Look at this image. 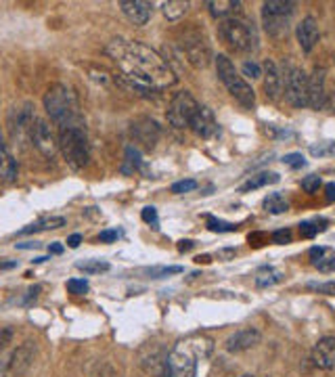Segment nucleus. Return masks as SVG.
Returning a JSON list of instances; mask_svg holds the SVG:
<instances>
[{
    "label": "nucleus",
    "mask_w": 335,
    "mask_h": 377,
    "mask_svg": "<svg viewBox=\"0 0 335 377\" xmlns=\"http://www.w3.org/2000/svg\"><path fill=\"white\" fill-rule=\"evenodd\" d=\"M216 71H218V78L222 80V84L233 94V99L241 107L251 109V107L256 105V94H254V90H251V86L243 80V76H239L237 67L233 65V61L226 55H218L216 57Z\"/></svg>",
    "instance_id": "423d86ee"
},
{
    "label": "nucleus",
    "mask_w": 335,
    "mask_h": 377,
    "mask_svg": "<svg viewBox=\"0 0 335 377\" xmlns=\"http://www.w3.org/2000/svg\"><path fill=\"white\" fill-rule=\"evenodd\" d=\"M197 262H199V264H201V262L208 264V262H210V256H197Z\"/></svg>",
    "instance_id": "5fc2aeb1"
},
{
    "label": "nucleus",
    "mask_w": 335,
    "mask_h": 377,
    "mask_svg": "<svg viewBox=\"0 0 335 377\" xmlns=\"http://www.w3.org/2000/svg\"><path fill=\"white\" fill-rule=\"evenodd\" d=\"M264 210L273 216H279V214H285L289 210V202L281 195V193H271L266 200H264Z\"/></svg>",
    "instance_id": "cd10ccee"
},
{
    "label": "nucleus",
    "mask_w": 335,
    "mask_h": 377,
    "mask_svg": "<svg viewBox=\"0 0 335 377\" xmlns=\"http://www.w3.org/2000/svg\"><path fill=\"white\" fill-rule=\"evenodd\" d=\"M189 128H191L199 139H212V137H216V132H218V122H216V118H214V114H212L210 107L199 105V109H197V114L193 116Z\"/></svg>",
    "instance_id": "4468645a"
},
{
    "label": "nucleus",
    "mask_w": 335,
    "mask_h": 377,
    "mask_svg": "<svg viewBox=\"0 0 335 377\" xmlns=\"http://www.w3.org/2000/svg\"><path fill=\"white\" fill-rule=\"evenodd\" d=\"M275 182H279V174H275V172H262V174L251 176L247 182H243V184H241V193L256 191V188H260V186L275 184Z\"/></svg>",
    "instance_id": "393cba45"
},
{
    "label": "nucleus",
    "mask_w": 335,
    "mask_h": 377,
    "mask_svg": "<svg viewBox=\"0 0 335 377\" xmlns=\"http://www.w3.org/2000/svg\"><path fill=\"white\" fill-rule=\"evenodd\" d=\"M325 200H327V204L335 202V182H327L325 184Z\"/></svg>",
    "instance_id": "c03bdc74"
},
{
    "label": "nucleus",
    "mask_w": 335,
    "mask_h": 377,
    "mask_svg": "<svg viewBox=\"0 0 335 377\" xmlns=\"http://www.w3.org/2000/svg\"><path fill=\"white\" fill-rule=\"evenodd\" d=\"M80 243H82V235H78V233H73V235L67 239V245H69V247H78Z\"/></svg>",
    "instance_id": "09e8293b"
},
{
    "label": "nucleus",
    "mask_w": 335,
    "mask_h": 377,
    "mask_svg": "<svg viewBox=\"0 0 335 377\" xmlns=\"http://www.w3.org/2000/svg\"><path fill=\"white\" fill-rule=\"evenodd\" d=\"M283 164L289 166V168H293V170H298V168H302L306 164V159H304L302 153H289V155L283 157Z\"/></svg>",
    "instance_id": "e433bc0d"
},
{
    "label": "nucleus",
    "mask_w": 335,
    "mask_h": 377,
    "mask_svg": "<svg viewBox=\"0 0 335 377\" xmlns=\"http://www.w3.org/2000/svg\"><path fill=\"white\" fill-rule=\"evenodd\" d=\"M310 290H316L318 294H327V296H335V283H310Z\"/></svg>",
    "instance_id": "58836bf2"
},
{
    "label": "nucleus",
    "mask_w": 335,
    "mask_h": 377,
    "mask_svg": "<svg viewBox=\"0 0 335 377\" xmlns=\"http://www.w3.org/2000/svg\"><path fill=\"white\" fill-rule=\"evenodd\" d=\"M59 149L65 157V161L73 170H82L91 161V145H89V134L84 124L80 126H69L59 130Z\"/></svg>",
    "instance_id": "39448f33"
},
{
    "label": "nucleus",
    "mask_w": 335,
    "mask_h": 377,
    "mask_svg": "<svg viewBox=\"0 0 335 377\" xmlns=\"http://www.w3.org/2000/svg\"><path fill=\"white\" fill-rule=\"evenodd\" d=\"M293 3L289 0H269L262 7V17H264V28L271 36L283 38L289 32L291 15H293Z\"/></svg>",
    "instance_id": "0eeeda50"
},
{
    "label": "nucleus",
    "mask_w": 335,
    "mask_h": 377,
    "mask_svg": "<svg viewBox=\"0 0 335 377\" xmlns=\"http://www.w3.org/2000/svg\"><path fill=\"white\" fill-rule=\"evenodd\" d=\"M34 352H36V348L32 346V342H26L24 346L13 350L11 356H9V373L11 375H21L32 365Z\"/></svg>",
    "instance_id": "6ab92c4d"
},
{
    "label": "nucleus",
    "mask_w": 335,
    "mask_h": 377,
    "mask_svg": "<svg viewBox=\"0 0 335 377\" xmlns=\"http://www.w3.org/2000/svg\"><path fill=\"white\" fill-rule=\"evenodd\" d=\"M312 362L314 367L323 369V371H331L335 367V337L327 335L320 337L314 348H312Z\"/></svg>",
    "instance_id": "ddd939ff"
},
{
    "label": "nucleus",
    "mask_w": 335,
    "mask_h": 377,
    "mask_svg": "<svg viewBox=\"0 0 335 377\" xmlns=\"http://www.w3.org/2000/svg\"><path fill=\"white\" fill-rule=\"evenodd\" d=\"M279 281H283V272L277 270L275 266H262L256 272V286L258 288H273Z\"/></svg>",
    "instance_id": "bb28decb"
},
{
    "label": "nucleus",
    "mask_w": 335,
    "mask_h": 377,
    "mask_svg": "<svg viewBox=\"0 0 335 377\" xmlns=\"http://www.w3.org/2000/svg\"><path fill=\"white\" fill-rule=\"evenodd\" d=\"M63 252V245L61 243H53V245H48V254H61Z\"/></svg>",
    "instance_id": "603ef678"
},
{
    "label": "nucleus",
    "mask_w": 335,
    "mask_h": 377,
    "mask_svg": "<svg viewBox=\"0 0 335 377\" xmlns=\"http://www.w3.org/2000/svg\"><path fill=\"white\" fill-rule=\"evenodd\" d=\"M296 36H298V42H300V49L304 53H310L316 44H318V38H320V30H318V24L314 17H304L296 30Z\"/></svg>",
    "instance_id": "f3484780"
},
{
    "label": "nucleus",
    "mask_w": 335,
    "mask_h": 377,
    "mask_svg": "<svg viewBox=\"0 0 335 377\" xmlns=\"http://www.w3.org/2000/svg\"><path fill=\"white\" fill-rule=\"evenodd\" d=\"M143 220L147 222V225H151V227H157V222H159V218H157V210L151 206V208H145L143 210Z\"/></svg>",
    "instance_id": "79ce46f5"
},
{
    "label": "nucleus",
    "mask_w": 335,
    "mask_h": 377,
    "mask_svg": "<svg viewBox=\"0 0 335 377\" xmlns=\"http://www.w3.org/2000/svg\"><path fill=\"white\" fill-rule=\"evenodd\" d=\"M116 239H118V231H101V235H99L101 243H111Z\"/></svg>",
    "instance_id": "a18cd8bd"
},
{
    "label": "nucleus",
    "mask_w": 335,
    "mask_h": 377,
    "mask_svg": "<svg viewBox=\"0 0 335 377\" xmlns=\"http://www.w3.org/2000/svg\"><path fill=\"white\" fill-rule=\"evenodd\" d=\"M241 7L239 0H210L208 3V9L210 13L216 17V19H228V17H235V11Z\"/></svg>",
    "instance_id": "5701e85b"
},
{
    "label": "nucleus",
    "mask_w": 335,
    "mask_h": 377,
    "mask_svg": "<svg viewBox=\"0 0 335 377\" xmlns=\"http://www.w3.org/2000/svg\"><path fill=\"white\" fill-rule=\"evenodd\" d=\"M120 7L134 26H145L153 13V5L147 3V0H122Z\"/></svg>",
    "instance_id": "dca6fc26"
},
{
    "label": "nucleus",
    "mask_w": 335,
    "mask_h": 377,
    "mask_svg": "<svg viewBox=\"0 0 335 377\" xmlns=\"http://www.w3.org/2000/svg\"><path fill=\"white\" fill-rule=\"evenodd\" d=\"M67 290H69V294L84 296L89 292V281L87 279H69L67 281Z\"/></svg>",
    "instance_id": "2f4dec72"
},
{
    "label": "nucleus",
    "mask_w": 335,
    "mask_h": 377,
    "mask_svg": "<svg viewBox=\"0 0 335 377\" xmlns=\"http://www.w3.org/2000/svg\"><path fill=\"white\" fill-rule=\"evenodd\" d=\"M243 377H256V375H243Z\"/></svg>",
    "instance_id": "4d7b16f0"
},
{
    "label": "nucleus",
    "mask_w": 335,
    "mask_h": 377,
    "mask_svg": "<svg viewBox=\"0 0 335 377\" xmlns=\"http://www.w3.org/2000/svg\"><path fill=\"white\" fill-rule=\"evenodd\" d=\"M318 231H323V227L314 225V222H302L300 225V235L306 237V239H312Z\"/></svg>",
    "instance_id": "4c0bfd02"
},
{
    "label": "nucleus",
    "mask_w": 335,
    "mask_h": 377,
    "mask_svg": "<svg viewBox=\"0 0 335 377\" xmlns=\"http://www.w3.org/2000/svg\"><path fill=\"white\" fill-rule=\"evenodd\" d=\"M161 11H163L168 21H179L189 11V3L187 0H168V3L161 5Z\"/></svg>",
    "instance_id": "a878e982"
},
{
    "label": "nucleus",
    "mask_w": 335,
    "mask_h": 377,
    "mask_svg": "<svg viewBox=\"0 0 335 377\" xmlns=\"http://www.w3.org/2000/svg\"><path fill=\"white\" fill-rule=\"evenodd\" d=\"M214 350V342L203 335H193L174 346L168 356L165 369L170 371V377H195L197 362L208 358Z\"/></svg>",
    "instance_id": "f03ea898"
},
{
    "label": "nucleus",
    "mask_w": 335,
    "mask_h": 377,
    "mask_svg": "<svg viewBox=\"0 0 335 377\" xmlns=\"http://www.w3.org/2000/svg\"><path fill=\"white\" fill-rule=\"evenodd\" d=\"M308 105L314 109H325L329 105V92H327V69L316 67L308 78Z\"/></svg>",
    "instance_id": "9b49d317"
},
{
    "label": "nucleus",
    "mask_w": 335,
    "mask_h": 377,
    "mask_svg": "<svg viewBox=\"0 0 335 377\" xmlns=\"http://www.w3.org/2000/svg\"><path fill=\"white\" fill-rule=\"evenodd\" d=\"M320 176H316V174H310V176H306L304 180H302V188L306 193H316L318 191V186H320Z\"/></svg>",
    "instance_id": "c9c22d12"
},
{
    "label": "nucleus",
    "mask_w": 335,
    "mask_h": 377,
    "mask_svg": "<svg viewBox=\"0 0 335 377\" xmlns=\"http://www.w3.org/2000/svg\"><path fill=\"white\" fill-rule=\"evenodd\" d=\"M220 38L239 53H254L258 51L260 38H258V30L254 26V21H249L247 17H228L224 21H220Z\"/></svg>",
    "instance_id": "20e7f679"
},
{
    "label": "nucleus",
    "mask_w": 335,
    "mask_h": 377,
    "mask_svg": "<svg viewBox=\"0 0 335 377\" xmlns=\"http://www.w3.org/2000/svg\"><path fill=\"white\" fill-rule=\"evenodd\" d=\"M273 241H275V243H279V245L291 243V231H289V229L275 231V233H273Z\"/></svg>",
    "instance_id": "ea45409f"
},
{
    "label": "nucleus",
    "mask_w": 335,
    "mask_h": 377,
    "mask_svg": "<svg viewBox=\"0 0 335 377\" xmlns=\"http://www.w3.org/2000/svg\"><path fill=\"white\" fill-rule=\"evenodd\" d=\"M0 180L15 182L17 180V161L7 145V141L0 134Z\"/></svg>",
    "instance_id": "aec40b11"
},
{
    "label": "nucleus",
    "mask_w": 335,
    "mask_h": 377,
    "mask_svg": "<svg viewBox=\"0 0 335 377\" xmlns=\"http://www.w3.org/2000/svg\"><path fill=\"white\" fill-rule=\"evenodd\" d=\"M260 340H262V333H260L258 329L247 327V329H241V331L233 333V335L226 340L224 346H226L228 352H245V350H249V348L258 346Z\"/></svg>",
    "instance_id": "2eb2a0df"
},
{
    "label": "nucleus",
    "mask_w": 335,
    "mask_h": 377,
    "mask_svg": "<svg viewBox=\"0 0 335 377\" xmlns=\"http://www.w3.org/2000/svg\"><path fill=\"white\" fill-rule=\"evenodd\" d=\"M241 71H243L247 78H251V80L262 78V67H260L258 63H254V61H245L243 67H241Z\"/></svg>",
    "instance_id": "f704fd0d"
},
{
    "label": "nucleus",
    "mask_w": 335,
    "mask_h": 377,
    "mask_svg": "<svg viewBox=\"0 0 335 377\" xmlns=\"http://www.w3.org/2000/svg\"><path fill=\"white\" fill-rule=\"evenodd\" d=\"M283 84H285V97L293 107L302 109L308 105V76L302 67L289 65L285 69Z\"/></svg>",
    "instance_id": "6e6552de"
},
{
    "label": "nucleus",
    "mask_w": 335,
    "mask_h": 377,
    "mask_svg": "<svg viewBox=\"0 0 335 377\" xmlns=\"http://www.w3.org/2000/svg\"><path fill=\"white\" fill-rule=\"evenodd\" d=\"M161 377H170V371H168V369H165V371H163V375H161Z\"/></svg>",
    "instance_id": "6e6d98bb"
},
{
    "label": "nucleus",
    "mask_w": 335,
    "mask_h": 377,
    "mask_svg": "<svg viewBox=\"0 0 335 377\" xmlns=\"http://www.w3.org/2000/svg\"><path fill=\"white\" fill-rule=\"evenodd\" d=\"M310 155L314 157H327V155H335V143H318L310 147Z\"/></svg>",
    "instance_id": "473e14b6"
},
{
    "label": "nucleus",
    "mask_w": 335,
    "mask_h": 377,
    "mask_svg": "<svg viewBox=\"0 0 335 377\" xmlns=\"http://www.w3.org/2000/svg\"><path fill=\"white\" fill-rule=\"evenodd\" d=\"M17 262H0V270H9V268H15Z\"/></svg>",
    "instance_id": "864d4df0"
},
{
    "label": "nucleus",
    "mask_w": 335,
    "mask_h": 377,
    "mask_svg": "<svg viewBox=\"0 0 335 377\" xmlns=\"http://www.w3.org/2000/svg\"><path fill=\"white\" fill-rule=\"evenodd\" d=\"M264 90H266V97L277 101L279 94L283 90V76L279 71V65L271 59H266L264 63Z\"/></svg>",
    "instance_id": "a211bd4d"
},
{
    "label": "nucleus",
    "mask_w": 335,
    "mask_h": 377,
    "mask_svg": "<svg viewBox=\"0 0 335 377\" xmlns=\"http://www.w3.org/2000/svg\"><path fill=\"white\" fill-rule=\"evenodd\" d=\"M105 53L118 65L122 78L141 92H155L176 84V76L157 51L138 42L116 38L105 46Z\"/></svg>",
    "instance_id": "f257e3e1"
},
{
    "label": "nucleus",
    "mask_w": 335,
    "mask_h": 377,
    "mask_svg": "<svg viewBox=\"0 0 335 377\" xmlns=\"http://www.w3.org/2000/svg\"><path fill=\"white\" fill-rule=\"evenodd\" d=\"M126 164H130V166H132V172L141 166V155H138V151H136V149H132V147H128V149H126Z\"/></svg>",
    "instance_id": "a19ab883"
},
{
    "label": "nucleus",
    "mask_w": 335,
    "mask_h": 377,
    "mask_svg": "<svg viewBox=\"0 0 335 377\" xmlns=\"http://www.w3.org/2000/svg\"><path fill=\"white\" fill-rule=\"evenodd\" d=\"M75 266L87 274H101V272H107L111 268L109 262H105V260H84V262H78Z\"/></svg>",
    "instance_id": "c85d7f7f"
},
{
    "label": "nucleus",
    "mask_w": 335,
    "mask_h": 377,
    "mask_svg": "<svg viewBox=\"0 0 335 377\" xmlns=\"http://www.w3.org/2000/svg\"><path fill=\"white\" fill-rule=\"evenodd\" d=\"M195 188H197V182L189 178V180H181V182H174V184H172V188H170V191H172V193H176V195H183V193L195 191Z\"/></svg>",
    "instance_id": "72a5a7b5"
},
{
    "label": "nucleus",
    "mask_w": 335,
    "mask_h": 377,
    "mask_svg": "<svg viewBox=\"0 0 335 377\" xmlns=\"http://www.w3.org/2000/svg\"><path fill=\"white\" fill-rule=\"evenodd\" d=\"M32 141L34 147L48 159L55 157L57 149H59V141L55 139V132L51 128V124L46 120H36L34 128H32Z\"/></svg>",
    "instance_id": "f8f14e48"
},
{
    "label": "nucleus",
    "mask_w": 335,
    "mask_h": 377,
    "mask_svg": "<svg viewBox=\"0 0 335 377\" xmlns=\"http://www.w3.org/2000/svg\"><path fill=\"white\" fill-rule=\"evenodd\" d=\"M208 229H210L212 233H235V231H237V227H235L233 222H224V220H218V218H214V216L208 218Z\"/></svg>",
    "instance_id": "7c9ffc66"
},
{
    "label": "nucleus",
    "mask_w": 335,
    "mask_h": 377,
    "mask_svg": "<svg viewBox=\"0 0 335 377\" xmlns=\"http://www.w3.org/2000/svg\"><path fill=\"white\" fill-rule=\"evenodd\" d=\"M235 254H237L235 247H226V249H220V252H218V258H224V260H226V258H233Z\"/></svg>",
    "instance_id": "8fccbe9b"
},
{
    "label": "nucleus",
    "mask_w": 335,
    "mask_h": 377,
    "mask_svg": "<svg viewBox=\"0 0 335 377\" xmlns=\"http://www.w3.org/2000/svg\"><path fill=\"white\" fill-rule=\"evenodd\" d=\"M44 109L51 116V120L59 126V130L84 124L73 92L67 86H63V84H53L46 90V94H44Z\"/></svg>",
    "instance_id": "7ed1b4c3"
},
{
    "label": "nucleus",
    "mask_w": 335,
    "mask_h": 377,
    "mask_svg": "<svg viewBox=\"0 0 335 377\" xmlns=\"http://www.w3.org/2000/svg\"><path fill=\"white\" fill-rule=\"evenodd\" d=\"M197 109H199V103L193 99L191 92H187V90L176 92L170 107H168V122H170L174 128H189Z\"/></svg>",
    "instance_id": "1a4fd4ad"
},
{
    "label": "nucleus",
    "mask_w": 335,
    "mask_h": 377,
    "mask_svg": "<svg viewBox=\"0 0 335 377\" xmlns=\"http://www.w3.org/2000/svg\"><path fill=\"white\" fill-rule=\"evenodd\" d=\"M193 245H195V243H193L191 239H185V241L179 243V249H181V252H189V249H193Z\"/></svg>",
    "instance_id": "3c124183"
},
{
    "label": "nucleus",
    "mask_w": 335,
    "mask_h": 377,
    "mask_svg": "<svg viewBox=\"0 0 335 377\" xmlns=\"http://www.w3.org/2000/svg\"><path fill=\"white\" fill-rule=\"evenodd\" d=\"M40 292H42V288H40V286H34L32 290H28V300H26L24 304H32V302H36V300H38V296H40Z\"/></svg>",
    "instance_id": "49530a36"
},
{
    "label": "nucleus",
    "mask_w": 335,
    "mask_h": 377,
    "mask_svg": "<svg viewBox=\"0 0 335 377\" xmlns=\"http://www.w3.org/2000/svg\"><path fill=\"white\" fill-rule=\"evenodd\" d=\"M151 279H163L168 274H179L183 272V266H151L145 270Z\"/></svg>",
    "instance_id": "c756f323"
},
{
    "label": "nucleus",
    "mask_w": 335,
    "mask_h": 377,
    "mask_svg": "<svg viewBox=\"0 0 335 377\" xmlns=\"http://www.w3.org/2000/svg\"><path fill=\"white\" fill-rule=\"evenodd\" d=\"M183 49H185L189 61L195 67H206L210 63V59H212L210 44H208L206 36L199 34V32H187L185 34V40H183Z\"/></svg>",
    "instance_id": "9d476101"
},
{
    "label": "nucleus",
    "mask_w": 335,
    "mask_h": 377,
    "mask_svg": "<svg viewBox=\"0 0 335 377\" xmlns=\"http://www.w3.org/2000/svg\"><path fill=\"white\" fill-rule=\"evenodd\" d=\"M15 247L17 249H38L40 243L38 241H28V243H15Z\"/></svg>",
    "instance_id": "de8ad7c7"
},
{
    "label": "nucleus",
    "mask_w": 335,
    "mask_h": 377,
    "mask_svg": "<svg viewBox=\"0 0 335 377\" xmlns=\"http://www.w3.org/2000/svg\"><path fill=\"white\" fill-rule=\"evenodd\" d=\"M132 132L141 143H145V147H153L157 137H159V126L155 120L145 118V120H138L132 124Z\"/></svg>",
    "instance_id": "412c9836"
},
{
    "label": "nucleus",
    "mask_w": 335,
    "mask_h": 377,
    "mask_svg": "<svg viewBox=\"0 0 335 377\" xmlns=\"http://www.w3.org/2000/svg\"><path fill=\"white\" fill-rule=\"evenodd\" d=\"M11 337H13V329H3V333H0V352L7 348Z\"/></svg>",
    "instance_id": "37998d69"
},
{
    "label": "nucleus",
    "mask_w": 335,
    "mask_h": 377,
    "mask_svg": "<svg viewBox=\"0 0 335 377\" xmlns=\"http://www.w3.org/2000/svg\"><path fill=\"white\" fill-rule=\"evenodd\" d=\"M310 260L314 264V268H318L320 272H333L335 270V249L331 247H312L310 249Z\"/></svg>",
    "instance_id": "4be33fe9"
},
{
    "label": "nucleus",
    "mask_w": 335,
    "mask_h": 377,
    "mask_svg": "<svg viewBox=\"0 0 335 377\" xmlns=\"http://www.w3.org/2000/svg\"><path fill=\"white\" fill-rule=\"evenodd\" d=\"M63 225H65V218H63V216H46V218H40L38 222L26 227L24 231H19V235L40 233V231H55V229H61Z\"/></svg>",
    "instance_id": "b1692460"
}]
</instances>
